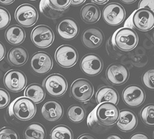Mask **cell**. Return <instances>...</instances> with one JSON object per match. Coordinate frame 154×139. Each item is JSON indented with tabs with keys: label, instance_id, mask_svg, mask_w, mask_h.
Instances as JSON below:
<instances>
[{
	"label": "cell",
	"instance_id": "cell-1",
	"mask_svg": "<svg viewBox=\"0 0 154 139\" xmlns=\"http://www.w3.org/2000/svg\"><path fill=\"white\" fill-rule=\"evenodd\" d=\"M36 113V107L35 103L29 99L24 97L15 100L9 107L10 116H14L21 121L31 120Z\"/></svg>",
	"mask_w": 154,
	"mask_h": 139
},
{
	"label": "cell",
	"instance_id": "cell-2",
	"mask_svg": "<svg viewBox=\"0 0 154 139\" xmlns=\"http://www.w3.org/2000/svg\"><path fill=\"white\" fill-rule=\"evenodd\" d=\"M114 43L119 49L124 52L135 49L138 43L137 33L133 29L123 27L118 29L113 36Z\"/></svg>",
	"mask_w": 154,
	"mask_h": 139
},
{
	"label": "cell",
	"instance_id": "cell-3",
	"mask_svg": "<svg viewBox=\"0 0 154 139\" xmlns=\"http://www.w3.org/2000/svg\"><path fill=\"white\" fill-rule=\"evenodd\" d=\"M119 111L116 105L112 103H102L96 107V116L98 124L110 126L118 120Z\"/></svg>",
	"mask_w": 154,
	"mask_h": 139
},
{
	"label": "cell",
	"instance_id": "cell-4",
	"mask_svg": "<svg viewBox=\"0 0 154 139\" xmlns=\"http://www.w3.org/2000/svg\"><path fill=\"white\" fill-rule=\"evenodd\" d=\"M43 87L50 96L59 98L66 91L68 83L64 77L59 74H52L45 79Z\"/></svg>",
	"mask_w": 154,
	"mask_h": 139
},
{
	"label": "cell",
	"instance_id": "cell-5",
	"mask_svg": "<svg viewBox=\"0 0 154 139\" xmlns=\"http://www.w3.org/2000/svg\"><path fill=\"white\" fill-rule=\"evenodd\" d=\"M15 17L17 23L24 27L34 25L38 17L36 8L28 4H22L15 11Z\"/></svg>",
	"mask_w": 154,
	"mask_h": 139
},
{
	"label": "cell",
	"instance_id": "cell-6",
	"mask_svg": "<svg viewBox=\"0 0 154 139\" xmlns=\"http://www.w3.org/2000/svg\"><path fill=\"white\" fill-rule=\"evenodd\" d=\"M31 38L39 48H47L53 43L54 35L52 29L46 25H38L32 30Z\"/></svg>",
	"mask_w": 154,
	"mask_h": 139
},
{
	"label": "cell",
	"instance_id": "cell-7",
	"mask_svg": "<svg viewBox=\"0 0 154 139\" xmlns=\"http://www.w3.org/2000/svg\"><path fill=\"white\" fill-rule=\"evenodd\" d=\"M133 27L142 32L151 30L154 25L153 12L147 8H140L132 14Z\"/></svg>",
	"mask_w": 154,
	"mask_h": 139
},
{
	"label": "cell",
	"instance_id": "cell-8",
	"mask_svg": "<svg viewBox=\"0 0 154 139\" xmlns=\"http://www.w3.org/2000/svg\"><path fill=\"white\" fill-rule=\"evenodd\" d=\"M70 92L72 98L81 102L91 100L94 95V87L91 82L85 79H77L72 83Z\"/></svg>",
	"mask_w": 154,
	"mask_h": 139
},
{
	"label": "cell",
	"instance_id": "cell-9",
	"mask_svg": "<svg viewBox=\"0 0 154 139\" xmlns=\"http://www.w3.org/2000/svg\"><path fill=\"white\" fill-rule=\"evenodd\" d=\"M27 77L24 72L17 70H11L4 77V83L6 89L14 92H20L27 85Z\"/></svg>",
	"mask_w": 154,
	"mask_h": 139
},
{
	"label": "cell",
	"instance_id": "cell-10",
	"mask_svg": "<svg viewBox=\"0 0 154 139\" xmlns=\"http://www.w3.org/2000/svg\"><path fill=\"white\" fill-rule=\"evenodd\" d=\"M55 60L61 67L71 68L78 62V52L75 48L70 45H61L56 51Z\"/></svg>",
	"mask_w": 154,
	"mask_h": 139
},
{
	"label": "cell",
	"instance_id": "cell-11",
	"mask_svg": "<svg viewBox=\"0 0 154 139\" xmlns=\"http://www.w3.org/2000/svg\"><path fill=\"white\" fill-rule=\"evenodd\" d=\"M103 17L105 23L111 26H117L124 21L126 11L118 3H110L103 11Z\"/></svg>",
	"mask_w": 154,
	"mask_h": 139
},
{
	"label": "cell",
	"instance_id": "cell-12",
	"mask_svg": "<svg viewBox=\"0 0 154 139\" xmlns=\"http://www.w3.org/2000/svg\"><path fill=\"white\" fill-rule=\"evenodd\" d=\"M53 62L48 53L38 52L35 53L31 59V68L35 73L45 74L52 70Z\"/></svg>",
	"mask_w": 154,
	"mask_h": 139
},
{
	"label": "cell",
	"instance_id": "cell-13",
	"mask_svg": "<svg viewBox=\"0 0 154 139\" xmlns=\"http://www.w3.org/2000/svg\"><path fill=\"white\" fill-rule=\"evenodd\" d=\"M122 98L128 106L137 107L144 103L146 95L142 87L137 85H131L124 90Z\"/></svg>",
	"mask_w": 154,
	"mask_h": 139
},
{
	"label": "cell",
	"instance_id": "cell-14",
	"mask_svg": "<svg viewBox=\"0 0 154 139\" xmlns=\"http://www.w3.org/2000/svg\"><path fill=\"white\" fill-rule=\"evenodd\" d=\"M106 77L107 81L112 85L124 84L129 78V71L122 64H111L107 69Z\"/></svg>",
	"mask_w": 154,
	"mask_h": 139
},
{
	"label": "cell",
	"instance_id": "cell-15",
	"mask_svg": "<svg viewBox=\"0 0 154 139\" xmlns=\"http://www.w3.org/2000/svg\"><path fill=\"white\" fill-rule=\"evenodd\" d=\"M80 65L83 72L91 77L98 75L103 68L102 59L94 54H89L83 56Z\"/></svg>",
	"mask_w": 154,
	"mask_h": 139
},
{
	"label": "cell",
	"instance_id": "cell-16",
	"mask_svg": "<svg viewBox=\"0 0 154 139\" xmlns=\"http://www.w3.org/2000/svg\"><path fill=\"white\" fill-rule=\"evenodd\" d=\"M104 34L100 29L91 27L86 29L82 35L83 45L89 50H96L102 45Z\"/></svg>",
	"mask_w": 154,
	"mask_h": 139
},
{
	"label": "cell",
	"instance_id": "cell-17",
	"mask_svg": "<svg viewBox=\"0 0 154 139\" xmlns=\"http://www.w3.org/2000/svg\"><path fill=\"white\" fill-rule=\"evenodd\" d=\"M57 32L61 38L72 40L78 36L79 26L77 22L72 18H65L57 27Z\"/></svg>",
	"mask_w": 154,
	"mask_h": 139
},
{
	"label": "cell",
	"instance_id": "cell-18",
	"mask_svg": "<svg viewBox=\"0 0 154 139\" xmlns=\"http://www.w3.org/2000/svg\"><path fill=\"white\" fill-rule=\"evenodd\" d=\"M138 120L135 113L130 110H122L119 112L116 125L121 131L128 132L137 127Z\"/></svg>",
	"mask_w": 154,
	"mask_h": 139
},
{
	"label": "cell",
	"instance_id": "cell-19",
	"mask_svg": "<svg viewBox=\"0 0 154 139\" xmlns=\"http://www.w3.org/2000/svg\"><path fill=\"white\" fill-rule=\"evenodd\" d=\"M41 113L46 120L52 121V122L57 121L60 120L63 116V107L57 101H48L42 107Z\"/></svg>",
	"mask_w": 154,
	"mask_h": 139
},
{
	"label": "cell",
	"instance_id": "cell-20",
	"mask_svg": "<svg viewBox=\"0 0 154 139\" xmlns=\"http://www.w3.org/2000/svg\"><path fill=\"white\" fill-rule=\"evenodd\" d=\"M96 100L98 104L102 103H112L116 105L119 102V96L116 90L109 86H104L98 90Z\"/></svg>",
	"mask_w": 154,
	"mask_h": 139
},
{
	"label": "cell",
	"instance_id": "cell-21",
	"mask_svg": "<svg viewBox=\"0 0 154 139\" xmlns=\"http://www.w3.org/2000/svg\"><path fill=\"white\" fill-rule=\"evenodd\" d=\"M26 34L23 27L19 25L9 26L5 32V38L8 43L17 45L23 43L25 40Z\"/></svg>",
	"mask_w": 154,
	"mask_h": 139
},
{
	"label": "cell",
	"instance_id": "cell-22",
	"mask_svg": "<svg viewBox=\"0 0 154 139\" xmlns=\"http://www.w3.org/2000/svg\"><path fill=\"white\" fill-rule=\"evenodd\" d=\"M29 55L27 50L22 47H14L8 52V60L15 66H22L27 63Z\"/></svg>",
	"mask_w": 154,
	"mask_h": 139
},
{
	"label": "cell",
	"instance_id": "cell-23",
	"mask_svg": "<svg viewBox=\"0 0 154 139\" xmlns=\"http://www.w3.org/2000/svg\"><path fill=\"white\" fill-rule=\"evenodd\" d=\"M80 15L83 21L89 24H93L100 19V11L95 4H87L82 8Z\"/></svg>",
	"mask_w": 154,
	"mask_h": 139
},
{
	"label": "cell",
	"instance_id": "cell-24",
	"mask_svg": "<svg viewBox=\"0 0 154 139\" xmlns=\"http://www.w3.org/2000/svg\"><path fill=\"white\" fill-rule=\"evenodd\" d=\"M25 98L32 100L35 104L41 103L45 97L43 87L38 83H32L27 87L25 91Z\"/></svg>",
	"mask_w": 154,
	"mask_h": 139
},
{
	"label": "cell",
	"instance_id": "cell-25",
	"mask_svg": "<svg viewBox=\"0 0 154 139\" xmlns=\"http://www.w3.org/2000/svg\"><path fill=\"white\" fill-rule=\"evenodd\" d=\"M45 129L40 123H32L24 131L25 139H45Z\"/></svg>",
	"mask_w": 154,
	"mask_h": 139
},
{
	"label": "cell",
	"instance_id": "cell-26",
	"mask_svg": "<svg viewBox=\"0 0 154 139\" xmlns=\"http://www.w3.org/2000/svg\"><path fill=\"white\" fill-rule=\"evenodd\" d=\"M50 139H73V134L69 127L59 125L52 130Z\"/></svg>",
	"mask_w": 154,
	"mask_h": 139
},
{
	"label": "cell",
	"instance_id": "cell-27",
	"mask_svg": "<svg viewBox=\"0 0 154 139\" xmlns=\"http://www.w3.org/2000/svg\"><path fill=\"white\" fill-rule=\"evenodd\" d=\"M67 115L70 121L75 123H79L85 120L86 111L82 106L72 105L68 109Z\"/></svg>",
	"mask_w": 154,
	"mask_h": 139
},
{
	"label": "cell",
	"instance_id": "cell-28",
	"mask_svg": "<svg viewBox=\"0 0 154 139\" xmlns=\"http://www.w3.org/2000/svg\"><path fill=\"white\" fill-rule=\"evenodd\" d=\"M140 116L145 125L153 127L154 125V106L153 104L145 106L141 111Z\"/></svg>",
	"mask_w": 154,
	"mask_h": 139
},
{
	"label": "cell",
	"instance_id": "cell-29",
	"mask_svg": "<svg viewBox=\"0 0 154 139\" xmlns=\"http://www.w3.org/2000/svg\"><path fill=\"white\" fill-rule=\"evenodd\" d=\"M40 11L45 16L51 19H55L60 17L61 11L54 9L48 4V0H41L40 4Z\"/></svg>",
	"mask_w": 154,
	"mask_h": 139
},
{
	"label": "cell",
	"instance_id": "cell-30",
	"mask_svg": "<svg viewBox=\"0 0 154 139\" xmlns=\"http://www.w3.org/2000/svg\"><path fill=\"white\" fill-rule=\"evenodd\" d=\"M0 139H20V138L14 129L5 127L0 129Z\"/></svg>",
	"mask_w": 154,
	"mask_h": 139
},
{
	"label": "cell",
	"instance_id": "cell-31",
	"mask_svg": "<svg viewBox=\"0 0 154 139\" xmlns=\"http://www.w3.org/2000/svg\"><path fill=\"white\" fill-rule=\"evenodd\" d=\"M10 22L11 15L9 12L6 8L0 7V30L7 27Z\"/></svg>",
	"mask_w": 154,
	"mask_h": 139
},
{
	"label": "cell",
	"instance_id": "cell-32",
	"mask_svg": "<svg viewBox=\"0 0 154 139\" xmlns=\"http://www.w3.org/2000/svg\"><path fill=\"white\" fill-rule=\"evenodd\" d=\"M48 4L54 9L63 11L70 4V0H48Z\"/></svg>",
	"mask_w": 154,
	"mask_h": 139
},
{
	"label": "cell",
	"instance_id": "cell-33",
	"mask_svg": "<svg viewBox=\"0 0 154 139\" xmlns=\"http://www.w3.org/2000/svg\"><path fill=\"white\" fill-rule=\"evenodd\" d=\"M154 70H150L149 71L145 72L142 76V82L144 83L145 86L148 88L149 89H154Z\"/></svg>",
	"mask_w": 154,
	"mask_h": 139
},
{
	"label": "cell",
	"instance_id": "cell-34",
	"mask_svg": "<svg viewBox=\"0 0 154 139\" xmlns=\"http://www.w3.org/2000/svg\"><path fill=\"white\" fill-rule=\"evenodd\" d=\"M10 102V95L4 89H0V109L7 107Z\"/></svg>",
	"mask_w": 154,
	"mask_h": 139
},
{
	"label": "cell",
	"instance_id": "cell-35",
	"mask_svg": "<svg viewBox=\"0 0 154 139\" xmlns=\"http://www.w3.org/2000/svg\"><path fill=\"white\" fill-rule=\"evenodd\" d=\"M138 8H147L153 12L154 8V0H140L138 4Z\"/></svg>",
	"mask_w": 154,
	"mask_h": 139
},
{
	"label": "cell",
	"instance_id": "cell-36",
	"mask_svg": "<svg viewBox=\"0 0 154 139\" xmlns=\"http://www.w3.org/2000/svg\"><path fill=\"white\" fill-rule=\"evenodd\" d=\"M96 107L91 112V113L89 114V117H88L87 125L90 128L93 127L95 123H98L97 119H96Z\"/></svg>",
	"mask_w": 154,
	"mask_h": 139
},
{
	"label": "cell",
	"instance_id": "cell-37",
	"mask_svg": "<svg viewBox=\"0 0 154 139\" xmlns=\"http://www.w3.org/2000/svg\"><path fill=\"white\" fill-rule=\"evenodd\" d=\"M130 139H150L146 134L144 133H136L132 136Z\"/></svg>",
	"mask_w": 154,
	"mask_h": 139
},
{
	"label": "cell",
	"instance_id": "cell-38",
	"mask_svg": "<svg viewBox=\"0 0 154 139\" xmlns=\"http://www.w3.org/2000/svg\"><path fill=\"white\" fill-rule=\"evenodd\" d=\"M5 54H6L5 46H4L3 43H2V42L0 41V61L4 58Z\"/></svg>",
	"mask_w": 154,
	"mask_h": 139
},
{
	"label": "cell",
	"instance_id": "cell-39",
	"mask_svg": "<svg viewBox=\"0 0 154 139\" xmlns=\"http://www.w3.org/2000/svg\"><path fill=\"white\" fill-rule=\"evenodd\" d=\"M86 0H70V4L73 6H79L82 4Z\"/></svg>",
	"mask_w": 154,
	"mask_h": 139
},
{
	"label": "cell",
	"instance_id": "cell-40",
	"mask_svg": "<svg viewBox=\"0 0 154 139\" xmlns=\"http://www.w3.org/2000/svg\"><path fill=\"white\" fill-rule=\"evenodd\" d=\"M78 139H96L94 136H93L91 134H82L80 136H79Z\"/></svg>",
	"mask_w": 154,
	"mask_h": 139
},
{
	"label": "cell",
	"instance_id": "cell-41",
	"mask_svg": "<svg viewBox=\"0 0 154 139\" xmlns=\"http://www.w3.org/2000/svg\"><path fill=\"white\" fill-rule=\"evenodd\" d=\"M125 27L131 28V29L133 27V24H132V15H131V16L127 20L126 23V24H125Z\"/></svg>",
	"mask_w": 154,
	"mask_h": 139
},
{
	"label": "cell",
	"instance_id": "cell-42",
	"mask_svg": "<svg viewBox=\"0 0 154 139\" xmlns=\"http://www.w3.org/2000/svg\"><path fill=\"white\" fill-rule=\"evenodd\" d=\"M15 0H0V4H4V5H8V4H12Z\"/></svg>",
	"mask_w": 154,
	"mask_h": 139
},
{
	"label": "cell",
	"instance_id": "cell-43",
	"mask_svg": "<svg viewBox=\"0 0 154 139\" xmlns=\"http://www.w3.org/2000/svg\"><path fill=\"white\" fill-rule=\"evenodd\" d=\"M105 139H123L122 137H121L119 135H117V134H112V135H110Z\"/></svg>",
	"mask_w": 154,
	"mask_h": 139
},
{
	"label": "cell",
	"instance_id": "cell-44",
	"mask_svg": "<svg viewBox=\"0 0 154 139\" xmlns=\"http://www.w3.org/2000/svg\"><path fill=\"white\" fill-rule=\"evenodd\" d=\"M92 2L94 3L97 4H104L105 3H107L109 0H91Z\"/></svg>",
	"mask_w": 154,
	"mask_h": 139
},
{
	"label": "cell",
	"instance_id": "cell-45",
	"mask_svg": "<svg viewBox=\"0 0 154 139\" xmlns=\"http://www.w3.org/2000/svg\"><path fill=\"white\" fill-rule=\"evenodd\" d=\"M120 1L122 2L123 3H124V4H130L133 3V2H135V1H137V0H120Z\"/></svg>",
	"mask_w": 154,
	"mask_h": 139
},
{
	"label": "cell",
	"instance_id": "cell-46",
	"mask_svg": "<svg viewBox=\"0 0 154 139\" xmlns=\"http://www.w3.org/2000/svg\"><path fill=\"white\" fill-rule=\"evenodd\" d=\"M30 1H36V0H30Z\"/></svg>",
	"mask_w": 154,
	"mask_h": 139
}]
</instances>
